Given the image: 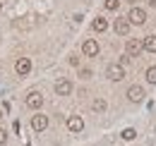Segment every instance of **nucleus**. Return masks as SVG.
<instances>
[{
    "label": "nucleus",
    "mask_w": 156,
    "mask_h": 146,
    "mask_svg": "<svg viewBox=\"0 0 156 146\" xmlns=\"http://www.w3.org/2000/svg\"><path fill=\"white\" fill-rule=\"evenodd\" d=\"M113 29H115V34H120V36H127L130 34V22H127V17H118Z\"/></svg>",
    "instance_id": "10"
},
{
    "label": "nucleus",
    "mask_w": 156,
    "mask_h": 146,
    "mask_svg": "<svg viewBox=\"0 0 156 146\" xmlns=\"http://www.w3.org/2000/svg\"><path fill=\"white\" fill-rule=\"evenodd\" d=\"M5 141H7V132H5V129L0 127V146L5 144Z\"/></svg>",
    "instance_id": "19"
},
{
    "label": "nucleus",
    "mask_w": 156,
    "mask_h": 146,
    "mask_svg": "<svg viewBox=\"0 0 156 146\" xmlns=\"http://www.w3.org/2000/svg\"><path fill=\"white\" fill-rule=\"evenodd\" d=\"M2 117H5V115H2V108H0V120H2Z\"/></svg>",
    "instance_id": "21"
},
{
    "label": "nucleus",
    "mask_w": 156,
    "mask_h": 146,
    "mask_svg": "<svg viewBox=\"0 0 156 146\" xmlns=\"http://www.w3.org/2000/svg\"><path fill=\"white\" fill-rule=\"evenodd\" d=\"M70 65H75V67L79 65V57H77V55H70Z\"/></svg>",
    "instance_id": "20"
},
{
    "label": "nucleus",
    "mask_w": 156,
    "mask_h": 146,
    "mask_svg": "<svg viewBox=\"0 0 156 146\" xmlns=\"http://www.w3.org/2000/svg\"><path fill=\"white\" fill-rule=\"evenodd\" d=\"M46 127H48V115H43V113L31 115V129L34 132H43Z\"/></svg>",
    "instance_id": "5"
},
{
    "label": "nucleus",
    "mask_w": 156,
    "mask_h": 146,
    "mask_svg": "<svg viewBox=\"0 0 156 146\" xmlns=\"http://www.w3.org/2000/svg\"><path fill=\"white\" fill-rule=\"evenodd\" d=\"M142 50H144V46H142L139 38H127V43H125V55L127 57H137Z\"/></svg>",
    "instance_id": "1"
},
{
    "label": "nucleus",
    "mask_w": 156,
    "mask_h": 146,
    "mask_svg": "<svg viewBox=\"0 0 156 146\" xmlns=\"http://www.w3.org/2000/svg\"><path fill=\"white\" fill-rule=\"evenodd\" d=\"M118 5H120V0H106V2H103L106 10H118Z\"/></svg>",
    "instance_id": "17"
},
{
    "label": "nucleus",
    "mask_w": 156,
    "mask_h": 146,
    "mask_svg": "<svg viewBox=\"0 0 156 146\" xmlns=\"http://www.w3.org/2000/svg\"><path fill=\"white\" fill-rule=\"evenodd\" d=\"M147 82H149V84H156V67H149V70H147Z\"/></svg>",
    "instance_id": "16"
},
{
    "label": "nucleus",
    "mask_w": 156,
    "mask_h": 146,
    "mask_svg": "<svg viewBox=\"0 0 156 146\" xmlns=\"http://www.w3.org/2000/svg\"><path fill=\"white\" fill-rule=\"evenodd\" d=\"M120 137H122L125 141H132V139L137 137V132H135L132 127H127V129H122V132H120Z\"/></svg>",
    "instance_id": "15"
},
{
    "label": "nucleus",
    "mask_w": 156,
    "mask_h": 146,
    "mask_svg": "<svg viewBox=\"0 0 156 146\" xmlns=\"http://www.w3.org/2000/svg\"><path fill=\"white\" fill-rule=\"evenodd\" d=\"M55 93L58 96H70L72 93V82L70 79H58L55 82Z\"/></svg>",
    "instance_id": "9"
},
{
    "label": "nucleus",
    "mask_w": 156,
    "mask_h": 146,
    "mask_svg": "<svg viewBox=\"0 0 156 146\" xmlns=\"http://www.w3.org/2000/svg\"><path fill=\"white\" fill-rule=\"evenodd\" d=\"M27 108H31V110H39L41 106H43V93L41 91H31L29 96H27Z\"/></svg>",
    "instance_id": "4"
},
{
    "label": "nucleus",
    "mask_w": 156,
    "mask_h": 146,
    "mask_svg": "<svg viewBox=\"0 0 156 146\" xmlns=\"http://www.w3.org/2000/svg\"><path fill=\"white\" fill-rule=\"evenodd\" d=\"M91 70H89V67H79V77H82V79H91Z\"/></svg>",
    "instance_id": "18"
},
{
    "label": "nucleus",
    "mask_w": 156,
    "mask_h": 146,
    "mask_svg": "<svg viewBox=\"0 0 156 146\" xmlns=\"http://www.w3.org/2000/svg\"><path fill=\"white\" fill-rule=\"evenodd\" d=\"M142 46H144V50H149V53H156V36H147L142 41Z\"/></svg>",
    "instance_id": "14"
},
{
    "label": "nucleus",
    "mask_w": 156,
    "mask_h": 146,
    "mask_svg": "<svg viewBox=\"0 0 156 146\" xmlns=\"http://www.w3.org/2000/svg\"><path fill=\"white\" fill-rule=\"evenodd\" d=\"M91 26H94V31H106V29H108V19L106 17H96Z\"/></svg>",
    "instance_id": "13"
},
{
    "label": "nucleus",
    "mask_w": 156,
    "mask_h": 146,
    "mask_svg": "<svg viewBox=\"0 0 156 146\" xmlns=\"http://www.w3.org/2000/svg\"><path fill=\"white\" fill-rule=\"evenodd\" d=\"M91 110H94V113H103V110H108L106 98H94V101H91Z\"/></svg>",
    "instance_id": "12"
},
{
    "label": "nucleus",
    "mask_w": 156,
    "mask_h": 146,
    "mask_svg": "<svg viewBox=\"0 0 156 146\" xmlns=\"http://www.w3.org/2000/svg\"><path fill=\"white\" fill-rule=\"evenodd\" d=\"M82 53L87 55V57H94V55H98V43L94 41V38H87V41L82 43Z\"/></svg>",
    "instance_id": "8"
},
{
    "label": "nucleus",
    "mask_w": 156,
    "mask_h": 146,
    "mask_svg": "<svg viewBox=\"0 0 156 146\" xmlns=\"http://www.w3.org/2000/svg\"><path fill=\"white\" fill-rule=\"evenodd\" d=\"M127 22H130V24H137V26H142V24L147 22V12H144L142 7H132L130 15H127Z\"/></svg>",
    "instance_id": "3"
},
{
    "label": "nucleus",
    "mask_w": 156,
    "mask_h": 146,
    "mask_svg": "<svg viewBox=\"0 0 156 146\" xmlns=\"http://www.w3.org/2000/svg\"><path fill=\"white\" fill-rule=\"evenodd\" d=\"M15 72L20 74V77H27V74L31 72V60H29V57H20V60L15 62Z\"/></svg>",
    "instance_id": "6"
},
{
    "label": "nucleus",
    "mask_w": 156,
    "mask_h": 146,
    "mask_svg": "<svg viewBox=\"0 0 156 146\" xmlns=\"http://www.w3.org/2000/svg\"><path fill=\"white\" fill-rule=\"evenodd\" d=\"M67 129H70V132H82V129H84V120H82L79 115H70V117H67Z\"/></svg>",
    "instance_id": "11"
},
{
    "label": "nucleus",
    "mask_w": 156,
    "mask_h": 146,
    "mask_svg": "<svg viewBox=\"0 0 156 146\" xmlns=\"http://www.w3.org/2000/svg\"><path fill=\"white\" fill-rule=\"evenodd\" d=\"M144 89L139 86V84H135V86H130L127 89V101H132V103H139V101H144Z\"/></svg>",
    "instance_id": "7"
},
{
    "label": "nucleus",
    "mask_w": 156,
    "mask_h": 146,
    "mask_svg": "<svg viewBox=\"0 0 156 146\" xmlns=\"http://www.w3.org/2000/svg\"><path fill=\"white\" fill-rule=\"evenodd\" d=\"M106 77H108L111 82H120V79L125 77V67H122L120 62H113V65L106 67Z\"/></svg>",
    "instance_id": "2"
}]
</instances>
